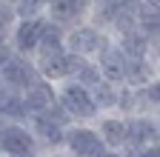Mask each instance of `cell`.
<instances>
[{
    "label": "cell",
    "instance_id": "obj_1",
    "mask_svg": "<svg viewBox=\"0 0 160 157\" xmlns=\"http://www.w3.org/2000/svg\"><path fill=\"white\" fill-rule=\"evenodd\" d=\"M112 43H114V34H109L106 29L94 23H80L66 34V49L77 57H86V60H97Z\"/></svg>",
    "mask_w": 160,
    "mask_h": 157
},
{
    "label": "cell",
    "instance_id": "obj_2",
    "mask_svg": "<svg viewBox=\"0 0 160 157\" xmlns=\"http://www.w3.org/2000/svg\"><path fill=\"white\" fill-rule=\"evenodd\" d=\"M57 100L63 103V109L74 117V123H92L100 117V109H97V100H94V91L80 86L77 80H66L60 83L57 89Z\"/></svg>",
    "mask_w": 160,
    "mask_h": 157
},
{
    "label": "cell",
    "instance_id": "obj_3",
    "mask_svg": "<svg viewBox=\"0 0 160 157\" xmlns=\"http://www.w3.org/2000/svg\"><path fill=\"white\" fill-rule=\"evenodd\" d=\"M77 60L80 57L72 54L69 49H60V52H40L34 54V63H37V71L43 80L60 86L74 77V69H77Z\"/></svg>",
    "mask_w": 160,
    "mask_h": 157
},
{
    "label": "cell",
    "instance_id": "obj_4",
    "mask_svg": "<svg viewBox=\"0 0 160 157\" xmlns=\"http://www.w3.org/2000/svg\"><path fill=\"white\" fill-rule=\"evenodd\" d=\"M43 77L37 71V63L34 57H26V54H12L9 60H3V89L9 91H29L34 83H40Z\"/></svg>",
    "mask_w": 160,
    "mask_h": 157
},
{
    "label": "cell",
    "instance_id": "obj_5",
    "mask_svg": "<svg viewBox=\"0 0 160 157\" xmlns=\"http://www.w3.org/2000/svg\"><path fill=\"white\" fill-rule=\"evenodd\" d=\"M63 149L69 151V157H103L109 151L100 131L89 123H74L66 131V146Z\"/></svg>",
    "mask_w": 160,
    "mask_h": 157
},
{
    "label": "cell",
    "instance_id": "obj_6",
    "mask_svg": "<svg viewBox=\"0 0 160 157\" xmlns=\"http://www.w3.org/2000/svg\"><path fill=\"white\" fill-rule=\"evenodd\" d=\"M0 151H3V157L34 154V151H40V143H37L32 126H23V123H3V131H0Z\"/></svg>",
    "mask_w": 160,
    "mask_h": 157
},
{
    "label": "cell",
    "instance_id": "obj_7",
    "mask_svg": "<svg viewBox=\"0 0 160 157\" xmlns=\"http://www.w3.org/2000/svg\"><path fill=\"white\" fill-rule=\"evenodd\" d=\"M160 140V120L152 114H132L129 117V149L126 157H134L137 151H143L146 146Z\"/></svg>",
    "mask_w": 160,
    "mask_h": 157
},
{
    "label": "cell",
    "instance_id": "obj_8",
    "mask_svg": "<svg viewBox=\"0 0 160 157\" xmlns=\"http://www.w3.org/2000/svg\"><path fill=\"white\" fill-rule=\"evenodd\" d=\"M94 129L100 131L103 143L112 149V151H123L129 149V117L120 114V111H109V114H100Z\"/></svg>",
    "mask_w": 160,
    "mask_h": 157
},
{
    "label": "cell",
    "instance_id": "obj_9",
    "mask_svg": "<svg viewBox=\"0 0 160 157\" xmlns=\"http://www.w3.org/2000/svg\"><path fill=\"white\" fill-rule=\"evenodd\" d=\"M43 20L46 17H34V20H20L17 29L9 34V46L14 54L34 57L40 52V34H43ZM6 43V40H3Z\"/></svg>",
    "mask_w": 160,
    "mask_h": 157
},
{
    "label": "cell",
    "instance_id": "obj_10",
    "mask_svg": "<svg viewBox=\"0 0 160 157\" xmlns=\"http://www.w3.org/2000/svg\"><path fill=\"white\" fill-rule=\"evenodd\" d=\"M92 9H94V0H57V3L49 6L46 17L66 29H74L86 17H92Z\"/></svg>",
    "mask_w": 160,
    "mask_h": 157
},
{
    "label": "cell",
    "instance_id": "obj_11",
    "mask_svg": "<svg viewBox=\"0 0 160 157\" xmlns=\"http://www.w3.org/2000/svg\"><path fill=\"white\" fill-rule=\"evenodd\" d=\"M97 66L103 71V80L114 86H126V71H129V57L117 43H112L103 54L97 57Z\"/></svg>",
    "mask_w": 160,
    "mask_h": 157
},
{
    "label": "cell",
    "instance_id": "obj_12",
    "mask_svg": "<svg viewBox=\"0 0 160 157\" xmlns=\"http://www.w3.org/2000/svg\"><path fill=\"white\" fill-rule=\"evenodd\" d=\"M29 126H32L37 143H40V151H52V149H63V146H66V131H69V129L52 123L49 117L37 114V117H32V120H29Z\"/></svg>",
    "mask_w": 160,
    "mask_h": 157
},
{
    "label": "cell",
    "instance_id": "obj_13",
    "mask_svg": "<svg viewBox=\"0 0 160 157\" xmlns=\"http://www.w3.org/2000/svg\"><path fill=\"white\" fill-rule=\"evenodd\" d=\"M23 100H26V109H29L32 117L46 114V111L57 103V86L49 83V80H40V83H34L29 91H23Z\"/></svg>",
    "mask_w": 160,
    "mask_h": 157
},
{
    "label": "cell",
    "instance_id": "obj_14",
    "mask_svg": "<svg viewBox=\"0 0 160 157\" xmlns=\"http://www.w3.org/2000/svg\"><path fill=\"white\" fill-rule=\"evenodd\" d=\"M0 111H3V123H26V120H32V114L26 109V100H23V94H20V91L3 89Z\"/></svg>",
    "mask_w": 160,
    "mask_h": 157
},
{
    "label": "cell",
    "instance_id": "obj_15",
    "mask_svg": "<svg viewBox=\"0 0 160 157\" xmlns=\"http://www.w3.org/2000/svg\"><path fill=\"white\" fill-rule=\"evenodd\" d=\"M72 80H77L80 86H86V89H92V91H94L100 83H103V71H100L97 60H86V57H80Z\"/></svg>",
    "mask_w": 160,
    "mask_h": 157
},
{
    "label": "cell",
    "instance_id": "obj_16",
    "mask_svg": "<svg viewBox=\"0 0 160 157\" xmlns=\"http://www.w3.org/2000/svg\"><path fill=\"white\" fill-rule=\"evenodd\" d=\"M120 89L123 86H114V83H106V80L94 89V100H97L100 114H109V111L120 109Z\"/></svg>",
    "mask_w": 160,
    "mask_h": 157
},
{
    "label": "cell",
    "instance_id": "obj_17",
    "mask_svg": "<svg viewBox=\"0 0 160 157\" xmlns=\"http://www.w3.org/2000/svg\"><path fill=\"white\" fill-rule=\"evenodd\" d=\"M143 91V103L152 106V109H160V74L154 77V80L146 86V89H140Z\"/></svg>",
    "mask_w": 160,
    "mask_h": 157
},
{
    "label": "cell",
    "instance_id": "obj_18",
    "mask_svg": "<svg viewBox=\"0 0 160 157\" xmlns=\"http://www.w3.org/2000/svg\"><path fill=\"white\" fill-rule=\"evenodd\" d=\"M134 157H160V140H157V143H152V146H146L143 151H137Z\"/></svg>",
    "mask_w": 160,
    "mask_h": 157
},
{
    "label": "cell",
    "instance_id": "obj_19",
    "mask_svg": "<svg viewBox=\"0 0 160 157\" xmlns=\"http://www.w3.org/2000/svg\"><path fill=\"white\" fill-rule=\"evenodd\" d=\"M140 9H160V0H137Z\"/></svg>",
    "mask_w": 160,
    "mask_h": 157
},
{
    "label": "cell",
    "instance_id": "obj_20",
    "mask_svg": "<svg viewBox=\"0 0 160 157\" xmlns=\"http://www.w3.org/2000/svg\"><path fill=\"white\" fill-rule=\"evenodd\" d=\"M14 157H43L40 151H34V154H14Z\"/></svg>",
    "mask_w": 160,
    "mask_h": 157
}]
</instances>
